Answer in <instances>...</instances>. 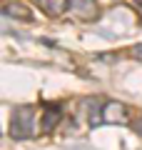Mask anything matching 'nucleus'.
Listing matches in <instances>:
<instances>
[{"label": "nucleus", "instance_id": "1", "mask_svg": "<svg viewBox=\"0 0 142 150\" xmlns=\"http://www.w3.org/2000/svg\"><path fill=\"white\" fill-rule=\"evenodd\" d=\"M35 133V110L30 105H20L10 115V138L25 140Z\"/></svg>", "mask_w": 142, "mask_h": 150}, {"label": "nucleus", "instance_id": "2", "mask_svg": "<svg viewBox=\"0 0 142 150\" xmlns=\"http://www.w3.org/2000/svg\"><path fill=\"white\" fill-rule=\"evenodd\" d=\"M70 8L80 20H97L100 15V8L95 0H70Z\"/></svg>", "mask_w": 142, "mask_h": 150}, {"label": "nucleus", "instance_id": "3", "mask_svg": "<svg viewBox=\"0 0 142 150\" xmlns=\"http://www.w3.org/2000/svg\"><path fill=\"white\" fill-rule=\"evenodd\" d=\"M102 120L107 125H117V123H125L127 120V105L125 103H107L102 108Z\"/></svg>", "mask_w": 142, "mask_h": 150}, {"label": "nucleus", "instance_id": "4", "mask_svg": "<svg viewBox=\"0 0 142 150\" xmlns=\"http://www.w3.org/2000/svg\"><path fill=\"white\" fill-rule=\"evenodd\" d=\"M37 3H40V8H42L50 18H60V15L70 8V0H37Z\"/></svg>", "mask_w": 142, "mask_h": 150}, {"label": "nucleus", "instance_id": "5", "mask_svg": "<svg viewBox=\"0 0 142 150\" xmlns=\"http://www.w3.org/2000/svg\"><path fill=\"white\" fill-rule=\"evenodd\" d=\"M60 118H63V108H60V105H47L45 112H42V128L53 130L55 125L60 123Z\"/></svg>", "mask_w": 142, "mask_h": 150}, {"label": "nucleus", "instance_id": "6", "mask_svg": "<svg viewBox=\"0 0 142 150\" xmlns=\"http://www.w3.org/2000/svg\"><path fill=\"white\" fill-rule=\"evenodd\" d=\"M3 13H5L8 18H22V20H30L32 13L27 5H22V3H5L3 5Z\"/></svg>", "mask_w": 142, "mask_h": 150}, {"label": "nucleus", "instance_id": "7", "mask_svg": "<svg viewBox=\"0 0 142 150\" xmlns=\"http://www.w3.org/2000/svg\"><path fill=\"white\" fill-rule=\"evenodd\" d=\"M132 130H135V133H137V135L142 138V118H137V120H135V125H132Z\"/></svg>", "mask_w": 142, "mask_h": 150}, {"label": "nucleus", "instance_id": "8", "mask_svg": "<svg viewBox=\"0 0 142 150\" xmlns=\"http://www.w3.org/2000/svg\"><path fill=\"white\" fill-rule=\"evenodd\" d=\"M132 55H135V58H137V60H140V63H142V43L132 48Z\"/></svg>", "mask_w": 142, "mask_h": 150}, {"label": "nucleus", "instance_id": "9", "mask_svg": "<svg viewBox=\"0 0 142 150\" xmlns=\"http://www.w3.org/2000/svg\"><path fill=\"white\" fill-rule=\"evenodd\" d=\"M137 3H140V5H142V0H137Z\"/></svg>", "mask_w": 142, "mask_h": 150}, {"label": "nucleus", "instance_id": "10", "mask_svg": "<svg viewBox=\"0 0 142 150\" xmlns=\"http://www.w3.org/2000/svg\"><path fill=\"white\" fill-rule=\"evenodd\" d=\"M140 18H142V13H140Z\"/></svg>", "mask_w": 142, "mask_h": 150}]
</instances>
